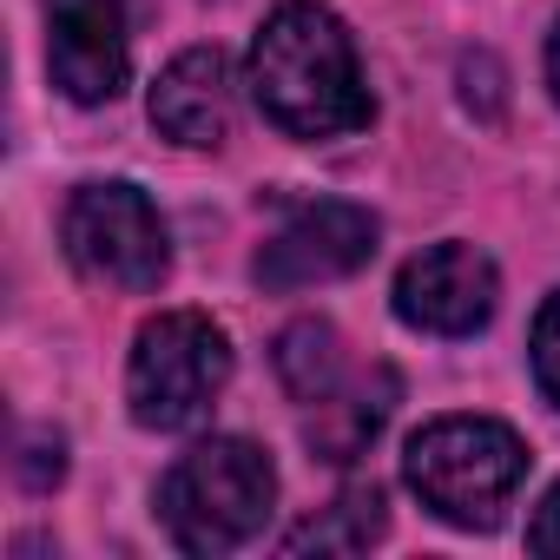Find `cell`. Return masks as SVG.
<instances>
[{
  "instance_id": "9",
  "label": "cell",
  "mask_w": 560,
  "mask_h": 560,
  "mask_svg": "<svg viewBox=\"0 0 560 560\" xmlns=\"http://www.w3.org/2000/svg\"><path fill=\"white\" fill-rule=\"evenodd\" d=\"M152 126L191 152L224 145V132H231V60L218 47H185L152 86Z\"/></svg>"
},
{
  "instance_id": "14",
  "label": "cell",
  "mask_w": 560,
  "mask_h": 560,
  "mask_svg": "<svg viewBox=\"0 0 560 560\" xmlns=\"http://www.w3.org/2000/svg\"><path fill=\"white\" fill-rule=\"evenodd\" d=\"M527 547H534V553H560V481H553L547 501L534 508V521H527Z\"/></svg>"
},
{
  "instance_id": "4",
  "label": "cell",
  "mask_w": 560,
  "mask_h": 560,
  "mask_svg": "<svg viewBox=\"0 0 560 560\" xmlns=\"http://www.w3.org/2000/svg\"><path fill=\"white\" fill-rule=\"evenodd\" d=\"M231 383V337L205 311H165L132 337L126 402L139 429H191Z\"/></svg>"
},
{
  "instance_id": "6",
  "label": "cell",
  "mask_w": 560,
  "mask_h": 560,
  "mask_svg": "<svg viewBox=\"0 0 560 560\" xmlns=\"http://www.w3.org/2000/svg\"><path fill=\"white\" fill-rule=\"evenodd\" d=\"M376 211L350 205V198H304L284 211L264 244H257V264L250 277L264 291H311V284H337V277L363 270L376 257Z\"/></svg>"
},
{
  "instance_id": "2",
  "label": "cell",
  "mask_w": 560,
  "mask_h": 560,
  "mask_svg": "<svg viewBox=\"0 0 560 560\" xmlns=\"http://www.w3.org/2000/svg\"><path fill=\"white\" fill-rule=\"evenodd\" d=\"M402 481L448 527H494L527 481V442L488 416H442L409 435Z\"/></svg>"
},
{
  "instance_id": "12",
  "label": "cell",
  "mask_w": 560,
  "mask_h": 560,
  "mask_svg": "<svg viewBox=\"0 0 560 560\" xmlns=\"http://www.w3.org/2000/svg\"><path fill=\"white\" fill-rule=\"evenodd\" d=\"M277 376L298 402H324L330 389H343V337L324 317H298L277 337Z\"/></svg>"
},
{
  "instance_id": "1",
  "label": "cell",
  "mask_w": 560,
  "mask_h": 560,
  "mask_svg": "<svg viewBox=\"0 0 560 560\" xmlns=\"http://www.w3.org/2000/svg\"><path fill=\"white\" fill-rule=\"evenodd\" d=\"M250 100L284 139H343L370 126V86L350 27L317 0H284L250 40Z\"/></svg>"
},
{
  "instance_id": "13",
  "label": "cell",
  "mask_w": 560,
  "mask_h": 560,
  "mask_svg": "<svg viewBox=\"0 0 560 560\" xmlns=\"http://www.w3.org/2000/svg\"><path fill=\"white\" fill-rule=\"evenodd\" d=\"M534 383L547 389V402L560 409V291L540 304L534 317Z\"/></svg>"
},
{
  "instance_id": "3",
  "label": "cell",
  "mask_w": 560,
  "mask_h": 560,
  "mask_svg": "<svg viewBox=\"0 0 560 560\" xmlns=\"http://www.w3.org/2000/svg\"><path fill=\"white\" fill-rule=\"evenodd\" d=\"M277 501V468L244 435H211L185 448L159 481V514L185 553H231L244 547Z\"/></svg>"
},
{
  "instance_id": "15",
  "label": "cell",
  "mask_w": 560,
  "mask_h": 560,
  "mask_svg": "<svg viewBox=\"0 0 560 560\" xmlns=\"http://www.w3.org/2000/svg\"><path fill=\"white\" fill-rule=\"evenodd\" d=\"M547 86H553V100H560V21H553V40H547Z\"/></svg>"
},
{
  "instance_id": "8",
  "label": "cell",
  "mask_w": 560,
  "mask_h": 560,
  "mask_svg": "<svg viewBox=\"0 0 560 560\" xmlns=\"http://www.w3.org/2000/svg\"><path fill=\"white\" fill-rule=\"evenodd\" d=\"M47 67L54 86L80 106L119 100L132 73L126 0H47Z\"/></svg>"
},
{
  "instance_id": "10",
  "label": "cell",
  "mask_w": 560,
  "mask_h": 560,
  "mask_svg": "<svg viewBox=\"0 0 560 560\" xmlns=\"http://www.w3.org/2000/svg\"><path fill=\"white\" fill-rule=\"evenodd\" d=\"M389 409H396V370H376V376H363V383L330 389L324 402H311L304 442H311L324 462H357V455L383 435Z\"/></svg>"
},
{
  "instance_id": "5",
  "label": "cell",
  "mask_w": 560,
  "mask_h": 560,
  "mask_svg": "<svg viewBox=\"0 0 560 560\" xmlns=\"http://www.w3.org/2000/svg\"><path fill=\"white\" fill-rule=\"evenodd\" d=\"M60 237H67V257L80 264V277L106 291H159L165 270H172V244H165V218L159 205L126 185V178H93L67 198V218H60Z\"/></svg>"
},
{
  "instance_id": "11",
  "label": "cell",
  "mask_w": 560,
  "mask_h": 560,
  "mask_svg": "<svg viewBox=\"0 0 560 560\" xmlns=\"http://www.w3.org/2000/svg\"><path fill=\"white\" fill-rule=\"evenodd\" d=\"M389 514L376 488H343L324 514H311L304 527L284 534V553H363L370 540H383Z\"/></svg>"
},
{
  "instance_id": "7",
  "label": "cell",
  "mask_w": 560,
  "mask_h": 560,
  "mask_svg": "<svg viewBox=\"0 0 560 560\" xmlns=\"http://www.w3.org/2000/svg\"><path fill=\"white\" fill-rule=\"evenodd\" d=\"M494 298H501L494 257L462 237L429 244L396 270V317L422 337H475L494 317Z\"/></svg>"
}]
</instances>
